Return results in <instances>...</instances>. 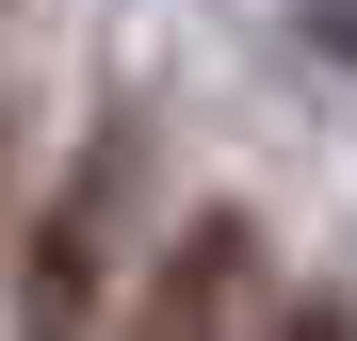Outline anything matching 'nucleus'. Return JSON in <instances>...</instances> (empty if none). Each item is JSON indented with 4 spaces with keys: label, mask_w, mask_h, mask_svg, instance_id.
Masks as SVG:
<instances>
[{
    "label": "nucleus",
    "mask_w": 357,
    "mask_h": 341,
    "mask_svg": "<svg viewBox=\"0 0 357 341\" xmlns=\"http://www.w3.org/2000/svg\"><path fill=\"white\" fill-rule=\"evenodd\" d=\"M260 309H276V260H260V227H244V211H195V227L146 260V293L114 309L98 341H260Z\"/></svg>",
    "instance_id": "obj_2"
},
{
    "label": "nucleus",
    "mask_w": 357,
    "mask_h": 341,
    "mask_svg": "<svg viewBox=\"0 0 357 341\" xmlns=\"http://www.w3.org/2000/svg\"><path fill=\"white\" fill-rule=\"evenodd\" d=\"M292 33H309L325 66H357V0H292Z\"/></svg>",
    "instance_id": "obj_4"
},
{
    "label": "nucleus",
    "mask_w": 357,
    "mask_h": 341,
    "mask_svg": "<svg viewBox=\"0 0 357 341\" xmlns=\"http://www.w3.org/2000/svg\"><path fill=\"white\" fill-rule=\"evenodd\" d=\"M130 211H146V114L114 98L82 162L49 179L33 211V244H17V341H98L114 325V260H130Z\"/></svg>",
    "instance_id": "obj_1"
},
{
    "label": "nucleus",
    "mask_w": 357,
    "mask_h": 341,
    "mask_svg": "<svg viewBox=\"0 0 357 341\" xmlns=\"http://www.w3.org/2000/svg\"><path fill=\"white\" fill-rule=\"evenodd\" d=\"M260 341H357V309H341V293H276V309H260Z\"/></svg>",
    "instance_id": "obj_3"
}]
</instances>
